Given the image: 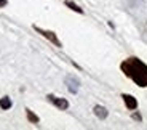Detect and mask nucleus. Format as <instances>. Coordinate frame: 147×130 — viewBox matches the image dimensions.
Returning a JSON list of instances; mask_svg holds the SVG:
<instances>
[{
  "label": "nucleus",
  "mask_w": 147,
  "mask_h": 130,
  "mask_svg": "<svg viewBox=\"0 0 147 130\" xmlns=\"http://www.w3.org/2000/svg\"><path fill=\"white\" fill-rule=\"evenodd\" d=\"M121 71L139 87H147V66L138 58H128L121 63Z\"/></svg>",
  "instance_id": "obj_1"
},
{
  "label": "nucleus",
  "mask_w": 147,
  "mask_h": 130,
  "mask_svg": "<svg viewBox=\"0 0 147 130\" xmlns=\"http://www.w3.org/2000/svg\"><path fill=\"white\" fill-rule=\"evenodd\" d=\"M34 29H35L38 34H42L43 37H47L48 40L51 42V44H55L56 47H63V45H61V42L58 40V37H56V34H55V32H51V31H45V29H40L38 26H34Z\"/></svg>",
  "instance_id": "obj_2"
},
{
  "label": "nucleus",
  "mask_w": 147,
  "mask_h": 130,
  "mask_svg": "<svg viewBox=\"0 0 147 130\" xmlns=\"http://www.w3.org/2000/svg\"><path fill=\"white\" fill-rule=\"evenodd\" d=\"M47 98L59 109H67L69 108V103H67V100H64V98H58V97H53V95H48Z\"/></svg>",
  "instance_id": "obj_3"
},
{
  "label": "nucleus",
  "mask_w": 147,
  "mask_h": 130,
  "mask_svg": "<svg viewBox=\"0 0 147 130\" xmlns=\"http://www.w3.org/2000/svg\"><path fill=\"white\" fill-rule=\"evenodd\" d=\"M66 85H67V88H69L72 93H77L80 82H78V79L74 77V76H67V77H66Z\"/></svg>",
  "instance_id": "obj_4"
},
{
  "label": "nucleus",
  "mask_w": 147,
  "mask_h": 130,
  "mask_svg": "<svg viewBox=\"0 0 147 130\" xmlns=\"http://www.w3.org/2000/svg\"><path fill=\"white\" fill-rule=\"evenodd\" d=\"M121 98H123V101H125L128 109H136L138 108V101L134 100V97H131V95H123Z\"/></svg>",
  "instance_id": "obj_5"
},
{
  "label": "nucleus",
  "mask_w": 147,
  "mask_h": 130,
  "mask_svg": "<svg viewBox=\"0 0 147 130\" xmlns=\"http://www.w3.org/2000/svg\"><path fill=\"white\" fill-rule=\"evenodd\" d=\"M94 114L99 117V119H106L107 117V109L102 106H94Z\"/></svg>",
  "instance_id": "obj_6"
},
{
  "label": "nucleus",
  "mask_w": 147,
  "mask_h": 130,
  "mask_svg": "<svg viewBox=\"0 0 147 130\" xmlns=\"http://www.w3.org/2000/svg\"><path fill=\"white\" fill-rule=\"evenodd\" d=\"M0 108L2 109H10L11 108V100L8 97H3L0 100Z\"/></svg>",
  "instance_id": "obj_7"
},
{
  "label": "nucleus",
  "mask_w": 147,
  "mask_h": 130,
  "mask_svg": "<svg viewBox=\"0 0 147 130\" xmlns=\"http://www.w3.org/2000/svg\"><path fill=\"white\" fill-rule=\"evenodd\" d=\"M26 114H27V119L30 120V122H34V124H38V117H37L35 114H34L30 109H26Z\"/></svg>",
  "instance_id": "obj_8"
},
{
  "label": "nucleus",
  "mask_w": 147,
  "mask_h": 130,
  "mask_svg": "<svg viewBox=\"0 0 147 130\" xmlns=\"http://www.w3.org/2000/svg\"><path fill=\"white\" fill-rule=\"evenodd\" d=\"M66 5H67V7L70 8V10H74V11H77V13H83V10H82L80 7H77V5L74 3V2H69V0H67V2H66Z\"/></svg>",
  "instance_id": "obj_9"
},
{
  "label": "nucleus",
  "mask_w": 147,
  "mask_h": 130,
  "mask_svg": "<svg viewBox=\"0 0 147 130\" xmlns=\"http://www.w3.org/2000/svg\"><path fill=\"white\" fill-rule=\"evenodd\" d=\"M7 5V0H0V7H5Z\"/></svg>",
  "instance_id": "obj_10"
}]
</instances>
